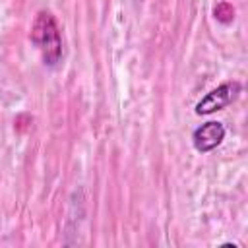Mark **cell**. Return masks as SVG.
Returning a JSON list of instances; mask_svg holds the SVG:
<instances>
[{
    "mask_svg": "<svg viewBox=\"0 0 248 248\" xmlns=\"http://www.w3.org/2000/svg\"><path fill=\"white\" fill-rule=\"evenodd\" d=\"M31 41L39 48L43 62L54 68L62 60V37L58 23L50 12H39L33 27H31Z\"/></svg>",
    "mask_w": 248,
    "mask_h": 248,
    "instance_id": "1",
    "label": "cell"
},
{
    "mask_svg": "<svg viewBox=\"0 0 248 248\" xmlns=\"http://www.w3.org/2000/svg\"><path fill=\"white\" fill-rule=\"evenodd\" d=\"M238 91H240V83H236V81L221 83L219 87L211 89L202 101H198L196 114H211L215 110H221V108L229 107L234 101V97L238 95Z\"/></svg>",
    "mask_w": 248,
    "mask_h": 248,
    "instance_id": "2",
    "label": "cell"
},
{
    "mask_svg": "<svg viewBox=\"0 0 248 248\" xmlns=\"http://www.w3.org/2000/svg\"><path fill=\"white\" fill-rule=\"evenodd\" d=\"M223 140H225V126L215 120L198 126L192 134V143H194L196 151H200V153L213 151L217 145H221Z\"/></svg>",
    "mask_w": 248,
    "mask_h": 248,
    "instance_id": "3",
    "label": "cell"
}]
</instances>
